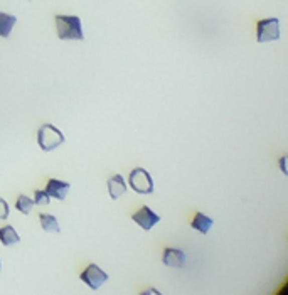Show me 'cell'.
<instances>
[{"label":"cell","instance_id":"cell-5","mask_svg":"<svg viewBox=\"0 0 288 295\" xmlns=\"http://www.w3.org/2000/svg\"><path fill=\"white\" fill-rule=\"evenodd\" d=\"M79 277H81L83 282L86 283L91 290H98L108 280V273L105 272V270H101L98 265L91 263L83 270Z\"/></svg>","mask_w":288,"mask_h":295},{"label":"cell","instance_id":"cell-6","mask_svg":"<svg viewBox=\"0 0 288 295\" xmlns=\"http://www.w3.org/2000/svg\"><path fill=\"white\" fill-rule=\"evenodd\" d=\"M131 220H133L143 231H150L155 225H159L162 218H160L154 209H150L149 206H143L140 211H136L133 216H131Z\"/></svg>","mask_w":288,"mask_h":295},{"label":"cell","instance_id":"cell-15","mask_svg":"<svg viewBox=\"0 0 288 295\" xmlns=\"http://www.w3.org/2000/svg\"><path fill=\"white\" fill-rule=\"evenodd\" d=\"M49 203H51V198L46 191L34 192V204H37V206H46V204H49Z\"/></svg>","mask_w":288,"mask_h":295},{"label":"cell","instance_id":"cell-11","mask_svg":"<svg viewBox=\"0 0 288 295\" xmlns=\"http://www.w3.org/2000/svg\"><path fill=\"white\" fill-rule=\"evenodd\" d=\"M0 243L4 246H14L17 243H21V236L16 231V228L7 225L4 228H0Z\"/></svg>","mask_w":288,"mask_h":295},{"label":"cell","instance_id":"cell-17","mask_svg":"<svg viewBox=\"0 0 288 295\" xmlns=\"http://www.w3.org/2000/svg\"><path fill=\"white\" fill-rule=\"evenodd\" d=\"M280 167H281V172L286 174V157H281L280 159Z\"/></svg>","mask_w":288,"mask_h":295},{"label":"cell","instance_id":"cell-4","mask_svg":"<svg viewBox=\"0 0 288 295\" xmlns=\"http://www.w3.org/2000/svg\"><path fill=\"white\" fill-rule=\"evenodd\" d=\"M281 36L280 32V19L270 17V19H263L256 24V41L261 42H273L278 41Z\"/></svg>","mask_w":288,"mask_h":295},{"label":"cell","instance_id":"cell-7","mask_svg":"<svg viewBox=\"0 0 288 295\" xmlns=\"http://www.w3.org/2000/svg\"><path fill=\"white\" fill-rule=\"evenodd\" d=\"M69 189H71V184L64 182V180H59V179H49L46 185V192L49 194V198H54V199H58V201H64Z\"/></svg>","mask_w":288,"mask_h":295},{"label":"cell","instance_id":"cell-9","mask_svg":"<svg viewBox=\"0 0 288 295\" xmlns=\"http://www.w3.org/2000/svg\"><path fill=\"white\" fill-rule=\"evenodd\" d=\"M106 185H108V194H110V198L113 199V201H116L118 198H121L126 191H128V189H126V182H125V179L121 174L111 175V177L108 179Z\"/></svg>","mask_w":288,"mask_h":295},{"label":"cell","instance_id":"cell-16","mask_svg":"<svg viewBox=\"0 0 288 295\" xmlns=\"http://www.w3.org/2000/svg\"><path fill=\"white\" fill-rule=\"evenodd\" d=\"M9 213H11V209H9L7 201H6V199L0 198V220H7Z\"/></svg>","mask_w":288,"mask_h":295},{"label":"cell","instance_id":"cell-18","mask_svg":"<svg viewBox=\"0 0 288 295\" xmlns=\"http://www.w3.org/2000/svg\"><path fill=\"white\" fill-rule=\"evenodd\" d=\"M0 268H2V260H0Z\"/></svg>","mask_w":288,"mask_h":295},{"label":"cell","instance_id":"cell-8","mask_svg":"<svg viewBox=\"0 0 288 295\" xmlns=\"http://www.w3.org/2000/svg\"><path fill=\"white\" fill-rule=\"evenodd\" d=\"M186 260H187V256L182 250H177V248L164 250V256H162L164 265L172 266V268H184V266H186Z\"/></svg>","mask_w":288,"mask_h":295},{"label":"cell","instance_id":"cell-1","mask_svg":"<svg viewBox=\"0 0 288 295\" xmlns=\"http://www.w3.org/2000/svg\"><path fill=\"white\" fill-rule=\"evenodd\" d=\"M56 32L61 41H83V24L78 16H63L58 14L54 17Z\"/></svg>","mask_w":288,"mask_h":295},{"label":"cell","instance_id":"cell-2","mask_svg":"<svg viewBox=\"0 0 288 295\" xmlns=\"http://www.w3.org/2000/svg\"><path fill=\"white\" fill-rule=\"evenodd\" d=\"M64 142H66V137L63 130H59L53 123H44L39 128V132H37V144H39L41 150L44 152H53L59 145H63Z\"/></svg>","mask_w":288,"mask_h":295},{"label":"cell","instance_id":"cell-3","mask_svg":"<svg viewBox=\"0 0 288 295\" xmlns=\"http://www.w3.org/2000/svg\"><path fill=\"white\" fill-rule=\"evenodd\" d=\"M128 185L136 194H152L155 191L152 175L143 167H136L131 170L128 175Z\"/></svg>","mask_w":288,"mask_h":295},{"label":"cell","instance_id":"cell-12","mask_svg":"<svg viewBox=\"0 0 288 295\" xmlns=\"http://www.w3.org/2000/svg\"><path fill=\"white\" fill-rule=\"evenodd\" d=\"M16 24H17V17L16 16L0 11V37H4V39H6V37L11 36V32H12Z\"/></svg>","mask_w":288,"mask_h":295},{"label":"cell","instance_id":"cell-13","mask_svg":"<svg viewBox=\"0 0 288 295\" xmlns=\"http://www.w3.org/2000/svg\"><path fill=\"white\" fill-rule=\"evenodd\" d=\"M39 221H41L42 230L47 231V233H59V231H61L59 221L56 220V216H53V214L41 213V214H39Z\"/></svg>","mask_w":288,"mask_h":295},{"label":"cell","instance_id":"cell-14","mask_svg":"<svg viewBox=\"0 0 288 295\" xmlns=\"http://www.w3.org/2000/svg\"><path fill=\"white\" fill-rule=\"evenodd\" d=\"M16 208L19 213L22 214H29L32 211V208H34V201H32L31 198L24 196V194H21V196L17 198V203H16Z\"/></svg>","mask_w":288,"mask_h":295},{"label":"cell","instance_id":"cell-10","mask_svg":"<svg viewBox=\"0 0 288 295\" xmlns=\"http://www.w3.org/2000/svg\"><path fill=\"white\" fill-rule=\"evenodd\" d=\"M192 230H196L197 233H201V235H207V233L211 231V228L214 226V221H212V218L206 216L204 213L197 211L194 214V220L191 223Z\"/></svg>","mask_w":288,"mask_h":295}]
</instances>
